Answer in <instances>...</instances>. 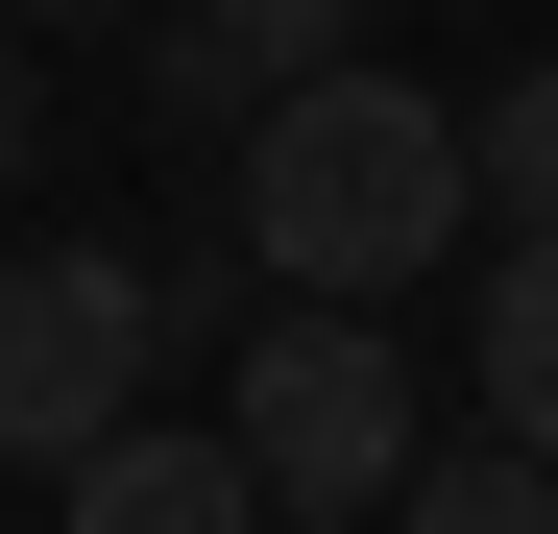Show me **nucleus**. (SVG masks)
<instances>
[{"label":"nucleus","mask_w":558,"mask_h":534,"mask_svg":"<svg viewBox=\"0 0 558 534\" xmlns=\"http://www.w3.org/2000/svg\"><path fill=\"white\" fill-rule=\"evenodd\" d=\"M340 49H364V0H146V73H170L195 122H267V98L340 73Z\"/></svg>","instance_id":"20e7f679"},{"label":"nucleus","mask_w":558,"mask_h":534,"mask_svg":"<svg viewBox=\"0 0 558 534\" xmlns=\"http://www.w3.org/2000/svg\"><path fill=\"white\" fill-rule=\"evenodd\" d=\"M219 437L267 462V510H292V534H364V510L413 486V340L364 316V292H292V316L243 340V389H219Z\"/></svg>","instance_id":"f03ea898"},{"label":"nucleus","mask_w":558,"mask_h":534,"mask_svg":"<svg viewBox=\"0 0 558 534\" xmlns=\"http://www.w3.org/2000/svg\"><path fill=\"white\" fill-rule=\"evenodd\" d=\"M25 146H49V73H25V25H0V195H25Z\"/></svg>","instance_id":"1a4fd4ad"},{"label":"nucleus","mask_w":558,"mask_h":534,"mask_svg":"<svg viewBox=\"0 0 558 534\" xmlns=\"http://www.w3.org/2000/svg\"><path fill=\"white\" fill-rule=\"evenodd\" d=\"M73 534H292V510H267V462H243V437H170V413H122L98 462H73Z\"/></svg>","instance_id":"39448f33"},{"label":"nucleus","mask_w":558,"mask_h":534,"mask_svg":"<svg viewBox=\"0 0 558 534\" xmlns=\"http://www.w3.org/2000/svg\"><path fill=\"white\" fill-rule=\"evenodd\" d=\"M389 534H558V462H534V437H461V462L389 486Z\"/></svg>","instance_id":"0eeeda50"},{"label":"nucleus","mask_w":558,"mask_h":534,"mask_svg":"<svg viewBox=\"0 0 558 534\" xmlns=\"http://www.w3.org/2000/svg\"><path fill=\"white\" fill-rule=\"evenodd\" d=\"M25 25H146V0H25Z\"/></svg>","instance_id":"9d476101"},{"label":"nucleus","mask_w":558,"mask_h":534,"mask_svg":"<svg viewBox=\"0 0 558 534\" xmlns=\"http://www.w3.org/2000/svg\"><path fill=\"white\" fill-rule=\"evenodd\" d=\"M461 170H486V219L534 243L558 219V73H486V98H461Z\"/></svg>","instance_id":"6e6552de"},{"label":"nucleus","mask_w":558,"mask_h":534,"mask_svg":"<svg viewBox=\"0 0 558 534\" xmlns=\"http://www.w3.org/2000/svg\"><path fill=\"white\" fill-rule=\"evenodd\" d=\"M461 365H486V437H534V462H558V219L461 292Z\"/></svg>","instance_id":"423d86ee"},{"label":"nucleus","mask_w":558,"mask_h":534,"mask_svg":"<svg viewBox=\"0 0 558 534\" xmlns=\"http://www.w3.org/2000/svg\"><path fill=\"white\" fill-rule=\"evenodd\" d=\"M461 219H486L461 98H413L389 49H340L243 122V267L267 292H413V267H461Z\"/></svg>","instance_id":"f257e3e1"},{"label":"nucleus","mask_w":558,"mask_h":534,"mask_svg":"<svg viewBox=\"0 0 558 534\" xmlns=\"http://www.w3.org/2000/svg\"><path fill=\"white\" fill-rule=\"evenodd\" d=\"M146 365H170V267L146 243H25L0 267V462L25 486L98 462V437L146 413Z\"/></svg>","instance_id":"7ed1b4c3"}]
</instances>
